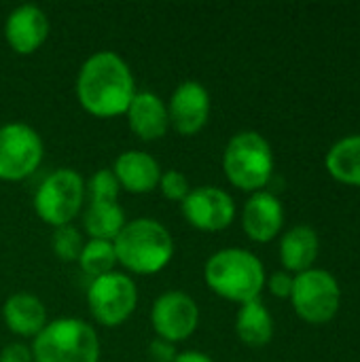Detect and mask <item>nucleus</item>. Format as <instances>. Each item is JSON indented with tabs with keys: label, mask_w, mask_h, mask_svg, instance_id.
Instances as JSON below:
<instances>
[{
	"label": "nucleus",
	"mask_w": 360,
	"mask_h": 362,
	"mask_svg": "<svg viewBox=\"0 0 360 362\" xmlns=\"http://www.w3.org/2000/svg\"><path fill=\"white\" fill-rule=\"evenodd\" d=\"M199 325V308L195 299L182 291H168L159 295L151 308V327L155 335L170 344L189 339Z\"/></svg>",
	"instance_id": "nucleus-10"
},
{
	"label": "nucleus",
	"mask_w": 360,
	"mask_h": 362,
	"mask_svg": "<svg viewBox=\"0 0 360 362\" xmlns=\"http://www.w3.org/2000/svg\"><path fill=\"white\" fill-rule=\"evenodd\" d=\"M272 144L259 132L246 129L231 136L223 153V172L227 180L246 193L265 191L274 176Z\"/></svg>",
	"instance_id": "nucleus-5"
},
{
	"label": "nucleus",
	"mask_w": 360,
	"mask_h": 362,
	"mask_svg": "<svg viewBox=\"0 0 360 362\" xmlns=\"http://www.w3.org/2000/svg\"><path fill=\"white\" fill-rule=\"evenodd\" d=\"M174 362H214L206 352H199V350H185V352H178Z\"/></svg>",
	"instance_id": "nucleus-29"
},
{
	"label": "nucleus",
	"mask_w": 360,
	"mask_h": 362,
	"mask_svg": "<svg viewBox=\"0 0 360 362\" xmlns=\"http://www.w3.org/2000/svg\"><path fill=\"white\" fill-rule=\"evenodd\" d=\"M157 189L161 191V195L168 202H178L180 204L189 195L191 185H189V178L180 170H166V172H161Z\"/></svg>",
	"instance_id": "nucleus-25"
},
{
	"label": "nucleus",
	"mask_w": 360,
	"mask_h": 362,
	"mask_svg": "<svg viewBox=\"0 0 360 362\" xmlns=\"http://www.w3.org/2000/svg\"><path fill=\"white\" fill-rule=\"evenodd\" d=\"M291 305L295 314L308 325H327L331 322L342 305L339 282L327 269L312 267L301 272L293 280Z\"/></svg>",
	"instance_id": "nucleus-7"
},
{
	"label": "nucleus",
	"mask_w": 360,
	"mask_h": 362,
	"mask_svg": "<svg viewBox=\"0 0 360 362\" xmlns=\"http://www.w3.org/2000/svg\"><path fill=\"white\" fill-rule=\"evenodd\" d=\"M87 199V187L83 176L70 168L53 170L34 193V210L47 225L64 227L83 212Z\"/></svg>",
	"instance_id": "nucleus-6"
},
{
	"label": "nucleus",
	"mask_w": 360,
	"mask_h": 362,
	"mask_svg": "<svg viewBox=\"0 0 360 362\" xmlns=\"http://www.w3.org/2000/svg\"><path fill=\"white\" fill-rule=\"evenodd\" d=\"M127 125L134 136L144 142L159 140L170 129V117L166 102L153 91H136L134 100L129 102L127 110Z\"/></svg>",
	"instance_id": "nucleus-16"
},
{
	"label": "nucleus",
	"mask_w": 360,
	"mask_h": 362,
	"mask_svg": "<svg viewBox=\"0 0 360 362\" xmlns=\"http://www.w3.org/2000/svg\"><path fill=\"white\" fill-rule=\"evenodd\" d=\"M112 174L119 182V187L134 195H144L157 189L161 178V165L159 161L144 153V151H125L121 153L112 163Z\"/></svg>",
	"instance_id": "nucleus-15"
},
{
	"label": "nucleus",
	"mask_w": 360,
	"mask_h": 362,
	"mask_svg": "<svg viewBox=\"0 0 360 362\" xmlns=\"http://www.w3.org/2000/svg\"><path fill=\"white\" fill-rule=\"evenodd\" d=\"M134 95V72L119 53L95 51L81 64L76 74V100L91 117L112 119L125 115Z\"/></svg>",
	"instance_id": "nucleus-1"
},
{
	"label": "nucleus",
	"mask_w": 360,
	"mask_h": 362,
	"mask_svg": "<svg viewBox=\"0 0 360 362\" xmlns=\"http://www.w3.org/2000/svg\"><path fill=\"white\" fill-rule=\"evenodd\" d=\"M293 280H295L293 274H289V272H276V274H272V276L265 280V286H267V291H269L274 297H278V299H289V297H291V291H293Z\"/></svg>",
	"instance_id": "nucleus-26"
},
{
	"label": "nucleus",
	"mask_w": 360,
	"mask_h": 362,
	"mask_svg": "<svg viewBox=\"0 0 360 362\" xmlns=\"http://www.w3.org/2000/svg\"><path fill=\"white\" fill-rule=\"evenodd\" d=\"M83 214V229L87 231L89 240H106L112 242L119 231L125 227V212L115 204H102V202H87Z\"/></svg>",
	"instance_id": "nucleus-21"
},
{
	"label": "nucleus",
	"mask_w": 360,
	"mask_h": 362,
	"mask_svg": "<svg viewBox=\"0 0 360 362\" xmlns=\"http://www.w3.org/2000/svg\"><path fill=\"white\" fill-rule=\"evenodd\" d=\"M284 225V208L282 202L269 191L252 193L242 208V229L244 233L257 242L267 244L280 235Z\"/></svg>",
	"instance_id": "nucleus-14"
},
{
	"label": "nucleus",
	"mask_w": 360,
	"mask_h": 362,
	"mask_svg": "<svg viewBox=\"0 0 360 362\" xmlns=\"http://www.w3.org/2000/svg\"><path fill=\"white\" fill-rule=\"evenodd\" d=\"M0 362H34V356H32L30 346H25L21 341H13L2 348Z\"/></svg>",
	"instance_id": "nucleus-27"
},
{
	"label": "nucleus",
	"mask_w": 360,
	"mask_h": 362,
	"mask_svg": "<svg viewBox=\"0 0 360 362\" xmlns=\"http://www.w3.org/2000/svg\"><path fill=\"white\" fill-rule=\"evenodd\" d=\"M85 246V240L81 235V231L74 225H64V227H55L53 235H51V248L55 252V257L59 261L66 263H76L81 257V250Z\"/></svg>",
	"instance_id": "nucleus-23"
},
{
	"label": "nucleus",
	"mask_w": 360,
	"mask_h": 362,
	"mask_svg": "<svg viewBox=\"0 0 360 362\" xmlns=\"http://www.w3.org/2000/svg\"><path fill=\"white\" fill-rule=\"evenodd\" d=\"M2 320L6 329L23 339H34L47 327V308L32 293H15L2 305Z\"/></svg>",
	"instance_id": "nucleus-17"
},
{
	"label": "nucleus",
	"mask_w": 360,
	"mask_h": 362,
	"mask_svg": "<svg viewBox=\"0 0 360 362\" xmlns=\"http://www.w3.org/2000/svg\"><path fill=\"white\" fill-rule=\"evenodd\" d=\"M236 335L244 346L263 348L274 337V318L261 299L242 303L236 316Z\"/></svg>",
	"instance_id": "nucleus-19"
},
{
	"label": "nucleus",
	"mask_w": 360,
	"mask_h": 362,
	"mask_svg": "<svg viewBox=\"0 0 360 362\" xmlns=\"http://www.w3.org/2000/svg\"><path fill=\"white\" fill-rule=\"evenodd\" d=\"M51 23L47 13L36 4H19L15 6L6 21H4V38L6 45L17 55H32L36 53L47 36H49Z\"/></svg>",
	"instance_id": "nucleus-13"
},
{
	"label": "nucleus",
	"mask_w": 360,
	"mask_h": 362,
	"mask_svg": "<svg viewBox=\"0 0 360 362\" xmlns=\"http://www.w3.org/2000/svg\"><path fill=\"white\" fill-rule=\"evenodd\" d=\"M180 212L185 221L197 231L216 233L227 229L236 221V202L233 197L212 185L195 187L180 202Z\"/></svg>",
	"instance_id": "nucleus-11"
},
{
	"label": "nucleus",
	"mask_w": 360,
	"mask_h": 362,
	"mask_svg": "<svg viewBox=\"0 0 360 362\" xmlns=\"http://www.w3.org/2000/svg\"><path fill=\"white\" fill-rule=\"evenodd\" d=\"M34 362H100V337L95 329L74 316L49 320L32 339Z\"/></svg>",
	"instance_id": "nucleus-4"
},
{
	"label": "nucleus",
	"mask_w": 360,
	"mask_h": 362,
	"mask_svg": "<svg viewBox=\"0 0 360 362\" xmlns=\"http://www.w3.org/2000/svg\"><path fill=\"white\" fill-rule=\"evenodd\" d=\"M117 265L136 276H153L168 267L174 257V240L168 227L155 218L127 221L112 240Z\"/></svg>",
	"instance_id": "nucleus-2"
},
{
	"label": "nucleus",
	"mask_w": 360,
	"mask_h": 362,
	"mask_svg": "<svg viewBox=\"0 0 360 362\" xmlns=\"http://www.w3.org/2000/svg\"><path fill=\"white\" fill-rule=\"evenodd\" d=\"M325 168L337 182L360 187V134L337 140L325 157Z\"/></svg>",
	"instance_id": "nucleus-20"
},
{
	"label": "nucleus",
	"mask_w": 360,
	"mask_h": 362,
	"mask_svg": "<svg viewBox=\"0 0 360 362\" xmlns=\"http://www.w3.org/2000/svg\"><path fill=\"white\" fill-rule=\"evenodd\" d=\"M320 250L318 233L308 225H297L289 229L280 240V261L284 272L301 274L314 267Z\"/></svg>",
	"instance_id": "nucleus-18"
},
{
	"label": "nucleus",
	"mask_w": 360,
	"mask_h": 362,
	"mask_svg": "<svg viewBox=\"0 0 360 362\" xmlns=\"http://www.w3.org/2000/svg\"><path fill=\"white\" fill-rule=\"evenodd\" d=\"M85 187H87V202H102V204L119 202L121 187L112 170H98Z\"/></svg>",
	"instance_id": "nucleus-24"
},
{
	"label": "nucleus",
	"mask_w": 360,
	"mask_h": 362,
	"mask_svg": "<svg viewBox=\"0 0 360 362\" xmlns=\"http://www.w3.org/2000/svg\"><path fill=\"white\" fill-rule=\"evenodd\" d=\"M204 280L214 295L242 305L261 297L267 276L261 259L250 250L223 248L206 261Z\"/></svg>",
	"instance_id": "nucleus-3"
},
{
	"label": "nucleus",
	"mask_w": 360,
	"mask_h": 362,
	"mask_svg": "<svg viewBox=\"0 0 360 362\" xmlns=\"http://www.w3.org/2000/svg\"><path fill=\"white\" fill-rule=\"evenodd\" d=\"M170 127L180 136H195L199 134L210 119V93L199 81H182L172 91L170 100L166 102Z\"/></svg>",
	"instance_id": "nucleus-12"
},
{
	"label": "nucleus",
	"mask_w": 360,
	"mask_h": 362,
	"mask_svg": "<svg viewBox=\"0 0 360 362\" xmlns=\"http://www.w3.org/2000/svg\"><path fill=\"white\" fill-rule=\"evenodd\" d=\"M76 263H79L81 272L87 274V276H91L93 280L100 278V276H106V274L115 272V267H117V255H115L112 242H106V240H87Z\"/></svg>",
	"instance_id": "nucleus-22"
},
{
	"label": "nucleus",
	"mask_w": 360,
	"mask_h": 362,
	"mask_svg": "<svg viewBox=\"0 0 360 362\" xmlns=\"http://www.w3.org/2000/svg\"><path fill=\"white\" fill-rule=\"evenodd\" d=\"M45 157L40 134L19 121L0 125V180L19 182L32 176Z\"/></svg>",
	"instance_id": "nucleus-9"
},
{
	"label": "nucleus",
	"mask_w": 360,
	"mask_h": 362,
	"mask_svg": "<svg viewBox=\"0 0 360 362\" xmlns=\"http://www.w3.org/2000/svg\"><path fill=\"white\" fill-rule=\"evenodd\" d=\"M87 305L91 318L106 327H121L132 318L138 305V288L132 276L121 272H110L91 280L87 288Z\"/></svg>",
	"instance_id": "nucleus-8"
},
{
	"label": "nucleus",
	"mask_w": 360,
	"mask_h": 362,
	"mask_svg": "<svg viewBox=\"0 0 360 362\" xmlns=\"http://www.w3.org/2000/svg\"><path fill=\"white\" fill-rule=\"evenodd\" d=\"M176 346L170 344V341H163V339H153L149 344V356L153 362H174L176 358Z\"/></svg>",
	"instance_id": "nucleus-28"
}]
</instances>
